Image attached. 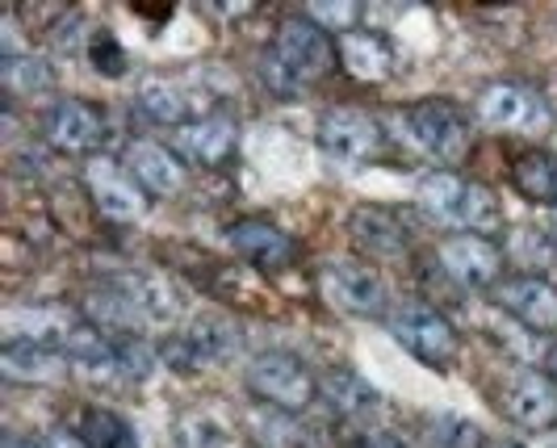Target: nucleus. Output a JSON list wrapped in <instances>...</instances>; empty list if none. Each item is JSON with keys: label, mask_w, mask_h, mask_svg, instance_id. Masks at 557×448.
Returning <instances> with one entry per match:
<instances>
[{"label": "nucleus", "mask_w": 557, "mask_h": 448, "mask_svg": "<svg viewBox=\"0 0 557 448\" xmlns=\"http://www.w3.org/2000/svg\"><path fill=\"white\" fill-rule=\"evenodd\" d=\"M516 194L532 206H557V155L549 151H524L511 169Z\"/></svg>", "instance_id": "22"}, {"label": "nucleus", "mask_w": 557, "mask_h": 448, "mask_svg": "<svg viewBox=\"0 0 557 448\" xmlns=\"http://www.w3.org/2000/svg\"><path fill=\"white\" fill-rule=\"evenodd\" d=\"M403 139L436 164H461L470 151V117L453 101H419L403 113Z\"/></svg>", "instance_id": "3"}, {"label": "nucleus", "mask_w": 557, "mask_h": 448, "mask_svg": "<svg viewBox=\"0 0 557 448\" xmlns=\"http://www.w3.org/2000/svg\"><path fill=\"white\" fill-rule=\"evenodd\" d=\"M84 185H88L92 206L113 223H135V219L147 214V194L139 189V181L126 172V164H117V160H106V155L88 160Z\"/></svg>", "instance_id": "9"}, {"label": "nucleus", "mask_w": 557, "mask_h": 448, "mask_svg": "<svg viewBox=\"0 0 557 448\" xmlns=\"http://www.w3.org/2000/svg\"><path fill=\"white\" fill-rule=\"evenodd\" d=\"M419 206L461 235H495L503 231V210L495 194L457 172H428L419 181Z\"/></svg>", "instance_id": "2"}, {"label": "nucleus", "mask_w": 557, "mask_h": 448, "mask_svg": "<svg viewBox=\"0 0 557 448\" xmlns=\"http://www.w3.org/2000/svg\"><path fill=\"white\" fill-rule=\"evenodd\" d=\"M474 113L482 126L491 130H511V135H529L541 139L554 130V110L536 88L520 80H495L474 97Z\"/></svg>", "instance_id": "4"}, {"label": "nucleus", "mask_w": 557, "mask_h": 448, "mask_svg": "<svg viewBox=\"0 0 557 448\" xmlns=\"http://www.w3.org/2000/svg\"><path fill=\"white\" fill-rule=\"evenodd\" d=\"M235 142H239V130H235V122L223 117V113L197 117V122L176 130V147H181L194 164H201V169H223L226 160L235 155Z\"/></svg>", "instance_id": "19"}, {"label": "nucleus", "mask_w": 557, "mask_h": 448, "mask_svg": "<svg viewBox=\"0 0 557 448\" xmlns=\"http://www.w3.org/2000/svg\"><path fill=\"white\" fill-rule=\"evenodd\" d=\"M84 51H88V63H92V72H101V76H110L117 80L122 72H126V51H122V42L113 38V29H92L88 34V42H84Z\"/></svg>", "instance_id": "28"}, {"label": "nucleus", "mask_w": 557, "mask_h": 448, "mask_svg": "<svg viewBox=\"0 0 557 448\" xmlns=\"http://www.w3.org/2000/svg\"><path fill=\"white\" fill-rule=\"evenodd\" d=\"M235 348V332L226 327L223 319H197L189 327V336H172L164 344V361L176 373H194L201 364L219 361Z\"/></svg>", "instance_id": "16"}, {"label": "nucleus", "mask_w": 557, "mask_h": 448, "mask_svg": "<svg viewBox=\"0 0 557 448\" xmlns=\"http://www.w3.org/2000/svg\"><path fill=\"white\" fill-rule=\"evenodd\" d=\"M67 357L59 348H38V344H4L0 348V369L9 382H59Z\"/></svg>", "instance_id": "20"}, {"label": "nucleus", "mask_w": 557, "mask_h": 448, "mask_svg": "<svg viewBox=\"0 0 557 448\" xmlns=\"http://www.w3.org/2000/svg\"><path fill=\"white\" fill-rule=\"evenodd\" d=\"M319 147L332 155L335 164L364 169V164H377L386 155V130L373 113L335 105L319 117Z\"/></svg>", "instance_id": "5"}, {"label": "nucleus", "mask_w": 557, "mask_h": 448, "mask_svg": "<svg viewBox=\"0 0 557 448\" xmlns=\"http://www.w3.org/2000/svg\"><path fill=\"white\" fill-rule=\"evenodd\" d=\"M81 319L72 310L59 307H22L4 314V344H38V348H59L63 352V339L72 336Z\"/></svg>", "instance_id": "18"}, {"label": "nucleus", "mask_w": 557, "mask_h": 448, "mask_svg": "<svg viewBox=\"0 0 557 448\" xmlns=\"http://www.w3.org/2000/svg\"><path fill=\"white\" fill-rule=\"evenodd\" d=\"M503 415L524 432H554L557 427V377L549 369L520 373L503 394Z\"/></svg>", "instance_id": "11"}, {"label": "nucleus", "mask_w": 557, "mask_h": 448, "mask_svg": "<svg viewBox=\"0 0 557 448\" xmlns=\"http://www.w3.org/2000/svg\"><path fill=\"white\" fill-rule=\"evenodd\" d=\"M319 390H323L327 407H332L339 420H364V415L377 407V394L369 390L352 369H335V373H327Z\"/></svg>", "instance_id": "24"}, {"label": "nucleus", "mask_w": 557, "mask_h": 448, "mask_svg": "<svg viewBox=\"0 0 557 448\" xmlns=\"http://www.w3.org/2000/svg\"><path fill=\"white\" fill-rule=\"evenodd\" d=\"M0 448H47V445H38L34 436H4V445Z\"/></svg>", "instance_id": "34"}, {"label": "nucleus", "mask_w": 557, "mask_h": 448, "mask_svg": "<svg viewBox=\"0 0 557 448\" xmlns=\"http://www.w3.org/2000/svg\"><path fill=\"white\" fill-rule=\"evenodd\" d=\"M76 432L84 436V445L88 448H139L135 432H131V423L122 420V415H113V411H106V407L84 411Z\"/></svg>", "instance_id": "27"}, {"label": "nucleus", "mask_w": 557, "mask_h": 448, "mask_svg": "<svg viewBox=\"0 0 557 448\" xmlns=\"http://www.w3.org/2000/svg\"><path fill=\"white\" fill-rule=\"evenodd\" d=\"M352 235H357L361 248H369V256H398L407 248L403 226L394 223V214H386V210H357L352 214Z\"/></svg>", "instance_id": "25"}, {"label": "nucleus", "mask_w": 557, "mask_h": 448, "mask_svg": "<svg viewBox=\"0 0 557 448\" xmlns=\"http://www.w3.org/2000/svg\"><path fill=\"white\" fill-rule=\"evenodd\" d=\"M335 63V47L327 29H319L310 17H285L273 38V51L264 59V85L277 97H298L310 80L327 76Z\"/></svg>", "instance_id": "1"}, {"label": "nucleus", "mask_w": 557, "mask_h": 448, "mask_svg": "<svg viewBox=\"0 0 557 448\" xmlns=\"http://www.w3.org/2000/svg\"><path fill=\"white\" fill-rule=\"evenodd\" d=\"M436 256L441 269L466 289H491L503 277V248L486 235H448Z\"/></svg>", "instance_id": "10"}, {"label": "nucleus", "mask_w": 557, "mask_h": 448, "mask_svg": "<svg viewBox=\"0 0 557 448\" xmlns=\"http://www.w3.org/2000/svg\"><path fill=\"white\" fill-rule=\"evenodd\" d=\"M339 67L361 85H386L394 76V47L377 29H348L335 38Z\"/></svg>", "instance_id": "14"}, {"label": "nucleus", "mask_w": 557, "mask_h": 448, "mask_svg": "<svg viewBox=\"0 0 557 448\" xmlns=\"http://www.w3.org/2000/svg\"><path fill=\"white\" fill-rule=\"evenodd\" d=\"M101 139H106V113L88 101L67 97L47 113V142L63 155H92Z\"/></svg>", "instance_id": "13"}, {"label": "nucleus", "mask_w": 557, "mask_h": 448, "mask_svg": "<svg viewBox=\"0 0 557 448\" xmlns=\"http://www.w3.org/2000/svg\"><path fill=\"white\" fill-rule=\"evenodd\" d=\"M549 373L557 377V344H554V352H549Z\"/></svg>", "instance_id": "35"}, {"label": "nucleus", "mask_w": 557, "mask_h": 448, "mask_svg": "<svg viewBox=\"0 0 557 448\" xmlns=\"http://www.w3.org/2000/svg\"><path fill=\"white\" fill-rule=\"evenodd\" d=\"M47 448H88V445H84L81 432H67V427H55V432L47 436Z\"/></svg>", "instance_id": "32"}, {"label": "nucleus", "mask_w": 557, "mask_h": 448, "mask_svg": "<svg viewBox=\"0 0 557 448\" xmlns=\"http://www.w3.org/2000/svg\"><path fill=\"white\" fill-rule=\"evenodd\" d=\"M248 390L273 407V411H285V415H298L307 411L319 394V382L307 364L289 352H260L248 369Z\"/></svg>", "instance_id": "6"}, {"label": "nucleus", "mask_w": 557, "mask_h": 448, "mask_svg": "<svg viewBox=\"0 0 557 448\" xmlns=\"http://www.w3.org/2000/svg\"><path fill=\"white\" fill-rule=\"evenodd\" d=\"M307 17H310V22H314L319 29L335 26V34H348V29H357L352 22L361 17V9H357V4H310Z\"/></svg>", "instance_id": "31"}, {"label": "nucleus", "mask_w": 557, "mask_h": 448, "mask_svg": "<svg viewBox=\"0 0 557 448\" xmlns=\"http://www.w3.org/2000/svg\"><path fill=\"white\" fill-rule=\"evenodd\" d=\"M0 85L17 101H38L47 92H55V72L34 55H4L0 63Z\"/></svg>", "instance_id": "23"}, {"label": "nucleus", "mask_w": 557, "mask_h": 448, "mask_svg": "<svg viewBox=\"0 0 557 448\" xmlns=\"http://www.w3.org/2000/svg\"><path fill=\"white\" fill-rule=\"evenodd\" d=\"M231 248L244 256L248 264H256L260 273H281V269H289L294 264V239L273 226L269 219H239V223H231Z\"/></svg>", "instance_id": "15"}, {"label": "nucleus", "mask_w": 557, "mask_h": 448, "mask_svg": "<svg viewBox=\"0 0 557 448\" xmlns=\"http://www.w3.org/2000/svg\"><path fill=\"white\" fill-rule=\"evenodd\" d=\"M126 172L139 181V189L147 197H172L185 189V169L181 160L168 151L164 142L135 139L126 147Z\"/></svg>", "instance_id": "17"}, {"label": "nucleus", "mask_w": 557, "mask_h": 448, "mask_svg": "<svg viewBox=\"0 0 557 448\" xmlns=\"http://www.w3.org/2000/svg\"><path fill=\"white\" fill-rule=\"evenodd\" d=\"M181 448H226V432L210 415H185L176 423Z\"/></svg>", "instance_id": "29"}, {"label": "nucleus", "mask_w": 557, "mask_h": 448, "mask_svg": "<svg viewBox=\"0 0 557 448\" xmlns=\"http://www.w3.org/2000/svg\"><path fill=\"white\" fill-rule=\"evenodd\" d=\"M139 110L156 122V126H189V101L185 92L168 80H143L139 88Z\"/></svg>", "instance_id": "26"}, {"label": "nucleus", "mask_w": 557, "mask_h": 448, "mask_svg": "<svg viewBox=\"0 0 557 448\" xmlns=\"http://www.w3.org/2000/svg\"><path fill=\"white\" fill-rule=\"evenodd\" d=\"M323 298L344 314H357V319H382L386 314V285L373 269H364L357 260H332L323 269Z\"/></svg>", "instance_id": "8"}, {"label": "nucleus", "mask_w": 557, "mask_h": 448, "mask_svg": "<svg viewBox=\"0 0 557 448\" xmlns=\"http://www.w3.org/2000/svg\"><path fill=\"white\" fill-rule=\"evenodd\" d=\"M122 289H126V298H131V307H135L143 327H172V319L181 310V298H176V289L164 277L143 273V277L122 281Z\"/></svg>", "instance_id": "21"}, {"label": "nucleus", "mask_w": 557, "mask_h": 448, "mask_svg": "<svg viewBox=\"0 0 557 448\" xmlns=\"http://www.w3.org/2000/svg\"><path fill=\"white\" fill-rule=\"evenodd\" d=\"M352 448H403V445H398V436H391V432H364Z\"/></svg>", "instance_id": "33"}, {"label": "nucleus", "mask_w": 557, "mask_h": 448, "mask_svg": "<svg viewBox=\"0 0 557 448\" xmlns=\"http://www.w3.org/2000/svg\"><path fill=\"white\" fill-rule=\"evenodd\" d=\"M495 298H499V307L507 310L520 327H529V332H536V336L557 332V285L554 281L536 277V273H520V277L499 281Z\"/></svg>", "instance_id": "12"}, {"label": "nucleus", "mask_w": 557, "mask_h": 448, "mask_svg": "<svg viewBox=\"0 0 557 448\" xmlns=\"http://www.w3.org/2000/svg\"><path fill=\"white\" fill-rule=\"evenodd\" d=\"M394 339L423 361L428 369H453L457 364V352H461V336L457 327L448 323L441 310H432L428 302H403L394 310Z\"/></svg>", "instance_id": "7"}, {"label": "nucleus", "mask_w": 557, "mask_h": 448, "mask_svg": "<svg viewBox=\"0 0 557 448\" xmlns=\"http://www.w3.org/2000/svg\"><path fill=\"white\" fill-rule=\"evenodd\" d=\"M486 448H520V445H507V440H499V445H486Z\"/></svg>", "instance_id": "36"}, {"label": "nucleus", "mask_w": 557, "mask_h": 448, "mask_svg": "<svg viewBox=\"0 0 557 448\" xmlns=\"http://www.w3.org/2000/svg\"><path fill=\"white\" fill-rule=\"evenodd\" d=\"M117 369H122L126 377H147V373L156 369L151 344H143L139 336H122L117 339Z\"/></svg>", "instance_id": "30"}]
</instances>
